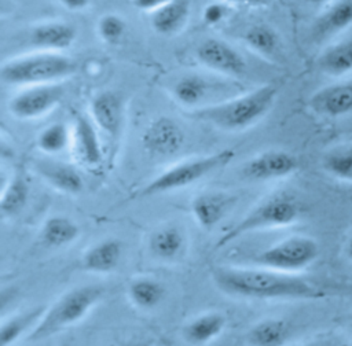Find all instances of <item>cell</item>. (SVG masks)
Masks as SVG:
<instances>
[{
  "label": "cell",
  "instance_id": "1",
  "mask_svg": "<svg viewBox=\"0 0 352 346\" xmlns=\"http://www.w3.org/2000/svg\"><path fill=\"white\" fill-rule=\"evenodd\" d=\"M214 286L224 294L246 299H301L316 301L327 292L301 277L268 268L220 265L210 270Z\"/></svg>",
  "mask_w": 352,
  "mask_h": 346
},
{
  "label": "cell",
  "instance_id": "2",
  "mask_svg": "<svg viewBox=\"0 0 352 346\" xmlns=\"http://www.w3.org/2000/svg\"><path fill=\"white\" fill-rule=\"evenodd\" d=\"M276 95V86L265 84L230 100L206 106L195 111V117L221 130H245L270 113Z\"/></svg>",
  "mask_w": 352,
  "mask_h": 346
},
{
  "label": "cell",
  "instance_id": "3",
  "mask_svg": "<svg viewBox=\"0 0 352 346\" xmlns=\"http://www.w3.org/2000/svg\"><path fill=\"white\" fill-rule=\"evenodd\" d=\"M103 295V287L94 284L77 286L65 291L45 308L44 314L26 336V341L41 342L80 323L102 301Z\"/></svg>",
  "mask_w": 352,
  "mask_h": 346
},
{
  "label": "cell",
  "instance_id": "4",
  "mask_svg": "<svg viewBox=\"0 0 352 346\" xmlns=\"http://www.w3.org/2000/svg\"><path fill=\"white\" fill-rule=\"evenodd\" d=\"M300 216L301 206L294 196L285 192L270 195L254 205L238 222L224 232L214 247L221 249L253 232L290 227L298 221Z\"/></svg>",
  "mask_w": 352,
  "mask_h": 346
},
{
  "label": "cell",
  "instance_id": "5",
  "mask_svg": "<svg viewBox=\"0 0 352 346\" xmlns=\"http://www.w3.org/2000/svg\"><path fill=\"white\" fill-rule=\"evenodd\" d=\"M76 71L72 58L59 52L36 51L6 60L0 69L1 81L15 86L54 84Z\"/></svg>",
  "mask_w": 352,
  "mask_h": 346
},
{
  "label": "cell",
  "instance_id": "6",
  "mask_svg": "<svg viewBox=\"0 0 352 346\" xmlns=\"http://www.w3.org/2000/svg\"><path fill=\"white\" fill-rule=\"evenodd\" d=\"M235 157L232 148H223L212 154L190 158L175 163L151 178L135 192V198H148L160 194L177 191L192 185L210 173L227 166Z\"/></svg>",
  "mask_w": 352,
  "mask_h": 346
},
{
  "label": "cell",
  "instance_id": "7",
  "mask_svg": "<svg viewBox=\"0 0 352 346\" xmlns=\"http://www.w3.org/2000/svg\"><path fill=\"white\" fill-rule=\"evenodd\" d=\"M319 253L320 247L314 238L292 235L258 253L254 261L263 268L298 275L316 261Z\"/></svg>",
  "mask_w": 352,
  "mask_h": 346
},
{
  "label": "cell",
  "instance_id": "8",
  "mask_svg": "<svg viewBox=\"0 0 352 346\" xmlns=\"http://www.w3.org/2000/svg\"><path fill=\"white\" fill-rule=\"evenodd\" d=\"M63 96L65 88L58 82L23 86L10 100L8 108L18 119H36L54 110Z\"/></svg>",
  "mask_w": 352,
  "mask_h": 346
},
{
  "label": "cell",
  "instance_id": "9",
  "mask_svg": "<svg viewBox=\"0 0 352 346\" xmlns=\"http://www.w3.org/2000/svg\"><path fill=\"white\" fill-rule=\"evenodd\" d=\"M298 169V159L286 150H265L249 161L243 166V176L252 181L279 180L293 174Z\"/></svg>",
  "mask_w": 352,
  "mask_h": 346
},
{
  "label": "cell",
  "instance_id": "10",
  "mask_svg": "<svg viewBox=\"0 0 352 346\" xmlns=\"http://www.w3.org/2000/svg\"><path fill=\"white\" fill-rule=\"evenodd\" d=\"M89 117L110 141H118L125 122V104L120 93L114 91L98 92L89 104Z\"/></svg>",
  "mask_w": 352,
  "mask_h": 346
},
{
  "label": "cell",
  "instance_id": "11",
  "mask_svg": "<svg viewBox=\"0 0 352 346\" xmlns=\"http://www.w3.org/2000/svg\"><path fill=\"white\" fill-rule=\"evenodd\" d=\"M146 152L157 158L173 157L186 141L182 126L170 117H158L153 119L142 136Z\"/></svg>",
  "mask_w": 352,
  "mask_h": 346
},
{
  "label": "cell",
  "instance_id": "12",
  "mask_svg": "<svg viewBox=\"0 0 352 346\" xmlns=\"http://www.w3.org/2000/svg\"><path fill=\"white\" fill-rule=\"evenodd\" d=\"M195 55L202 66L219 74L238 77L246 71V62L243 56L224 40H204L197 47Z\"/></svg>",
  "mask_w": 352,
  "mask_h": 346
},
{
  "label": "cell",
  "instance_id": "13",
  "mask_svg": "<svg viewBox=\"0 0 352 346\" xmlns=\"http://www.w3.org/2000/svg\"><path fill=\"white\" fill-rule=\"evenodd\" d=\"M309 107L322 117L338 118L352 114V80L330 84L314 92Z\"/></svg>",
  "mask_w": 352,
  "mask_h": 346
},
{
  "label": "cell",
  "instance_id": "14",
  "mask_svg": "<svg viewBox=\"0 0 352 346\" xmlns=\"http://www.w3.org/2000/svg\"><path fill=\"white\" fill-rule=\"evenodd\" d=\"M77 37L76 27L65 21H47L37 23L29 33V41L37 51L59 52L69 49Z\"/></svg>",
  "mask_w": 352,
  "mask_h": 346
},
{
  "label": "cell",
  "instance_id": "15",
  "mask_svg": "<svg viewBox=\"0 0 352 346\" xmlns=\"http://www.w3.org/2000/svg\"><path fill=\"white\" fill-rule=\"evenodd\" d=\"M72 143L81 162L95 168L103 161V147L99 129L91 117L78 114L72 129Z\"/></svg>",
  "mask_w": 352,
  "mask_h": 346
},
{
  "label": "cell",
  "instance_id": "16",
  "mask_svg": "<svg viewBox=\"0 0 352 346\" xmlns=\"http://www.w3.org/2000/svg\"><path fill=\"white\" fill-rule=\"evenodd\" d=\"M352 26V0H338L323 10L311 26L315 43H323Z\"/></svg>",
  "mask_w": 352,
  "mask_h": 346
},
{
  "label": "cell",
  "instance_id": "17",
  "mask_svg": "<svg viewBox=\"0 0 352 346\" xmlns=\"http://www.w3.org/2000/svg\"><path fill=\"white\" fill-rule=\"evenodd\" d=\"M235 198L224 192H202L191 200L194 221L205 231L213 229L232 207Z\"/></svg>",
  "mask_w": 352,
  "mask_h": 346
},
{
  "label": "cell",
  "instance_id": "18",
  "mask_svg": "<svg viewBox=\"0 0 352 346\" xmlns=\"http://www.w3.org/2000/svg\"><path fill=\"white\" fill-rule=\"evenodd\" d=\"M122 243L114 238H106L87 247L81 255V268L89 273H110L121 262Z\"/></svg>",
  "mask_w": 352,
  "mask_h": 346
},
{
  "label": "cell",
  "instance_id": "19",
  "mask_svg": "<svg viewBox=\"0 0 352 346\" xmlns=\"http://www.w3.org/2000/svg\"><path fill=\"white\" fill-rule=\"evenodd\" d=\"M34 169L48 185L62 194L76 195L82 191V177L80 172L69 163L43 159L37 161Z\"/></svg>",
  "mask_w": 352,
  "mask_h": 346
},
{
  "label": "cell",
  "instance_id": "20",
  "mask_svg": "<svg viewBox=\"0 0 352 346\" xmlns=\"http://www.w3.org/2000/svg\"><path fill=\"white\" fill-rule=\"evenodd\" d=\"M227 327V317L220 312H205L188 320L182 328V338L191 346H205L216 341Z\"/></svg>",
  "mask_w": 352,
  "mask_h": 346
},
{
  "label": "cell",
  "instance_id": "21",
  "mask_svg": "<svg viewBox=\"0 0 352 346\" xmlns=\"http://www.w3.org/2000/svg\"><path fill=\"white\" fill-rule=\"evenodd\" d=\"M292 338V325L280 317H267L254 323L248 334L249 346H286Z\"/></svg>",
  "mask_w": 352,
  "mask_h": 346
},
{
  "label": "cell",
  "instance_id": "22",
  "mask_svg": "<svg viewBox=\"0 0 352 346\" xmlns=\"http://www.w3.org/2000/svg\"><path fill=\"white\" fill-rule=\"evenodd\" d=\"M147 246L153 257L161 261H173L184 251L186 236L176 225H162L151 232Z\"/></svg>",
  "mask_w": 352,
  "mask_h": 346
},
{
  "label": "cell",
  "instance_id": "23",
  "mask_svg": "<svg viewBox=\"0 0 352 346\" xmlns=\"http://www.w3.org/2000/svg\"><path fill=\"white\" fill-rule=\"evenodd\" d=\"M190 12V0H169L151 14V26L158 34L172 36L184 27Z\"/></svg>",
  "mask_w": 352,
  "mask_h": 346
},
{
  "label": "cell",
  "instance_id": "24",
  "mask_svg": "<svg viewBox=\"0 0 352 346\" xmlns=\"http://www.w3.org/2000/svg\"><path fill=\"white\" fill-rule=\"evenodd\" d=\"M80 236V227L67 216L48 217L40 228V240L45 247L60 249L72 244Z\"/></svg>",
  "mask_w": 352,
  "mask_h": 346
},
{
  "label": "cell",
  "instance_id": "25",
  "mask_svg": "<svg viewBox=\"0 0 352 346\" xmlns=\"http://www.w3.org/2000/svg\"><path fill=\"white\" fill-rule=\"evenodd\" d=\"M166 290L164 284L150 276H139L132 279L126 286V297L129 302L140 310L155 309L165 298Z\"/></svg>",
  "mask_w": 352,
  "mask_h": 346
},
{
  "label": "cell",
  "instance_id": "26",
  "mask_svg": "<svg viewBox=\"0 0 352 346\" xmlns=\"http://www.w3.org/2000/svg\"><path fill=\"white\" fill-rule=\"evenodd\" d=\"M45 308L44 305H38L3 320L0 327V346H11L23 335L28 336L40 321Z\"/></svg>",
  "mask_w": 352,
  "mask_h": 346
},
{
  "label": "cell",
  "instance_id": "27",
  "mask_svg": "<svg viewBox=\"0 0 352 346\" xmlns=\"http://www.w3.org/2000/svg\"><path fill=\"white\" fill-rule=\"evenodd\" d=\"M319 70L330 77H341L352 71V38L329 45L318 59Z\"/></svg>",
  "mask_w": 352,
  "mask_h": 346
},
{
  "label": "cell",
  "instance_id": "28",
  "mask_svg": "<svg viewBox=\"0 0 352 346\" xmlns=\"http://www.w3.org/2000/svg\"><path fill=\"white\" fill-rule=\"evenodd\" d=\"M30 194L29 183L22 173H14L7 181L3 180L0 211L3 217L16 216L28 203Z\"/></svg>",
  "mask_w": 352,
  "mask_h": 346
},
{
  "label": "cell",
  "instance_id": "29",
  "mask_svg": "<svg viewBox=\"0 0 352 346\" xmlns=\"http://www.w3.org/2000/svg\"><path fill=\"white\" fill-rule=\"evenodd\" d=\"M242 37L248 48L263 58H274L280 51V38L275 29L270 25H252L245 30Z\"/></svg>",
  "mask_w": 352,
  "mask_h": 346
},
{
  "label": "cell",
  "instance_id": "30",
  "mask_svg": "<svg viewBox=\"0 0 352 346\" xmlns=\"http://www.w3.org/2000/svg\"><path fill=\"white\" fill-rule=\"evenodd\" d=\"M322 169L331 177L352 183V143H344L327 150L320 159Z\"/></svg>",
  "mask_w": 352,
  "mask_h": 346
},
{
  "label": "cell",
  "instance_id": "31",
  "mask_svg": "<svg viewBox=\"0 0 352 346\" xmlns=\"http://www.w3.org/2000/svg\"><path fill=\"white\" fill-rule=\"evenodd\" d=\"M72 143V130L63 122H54L45 126L36 139V146L40 151L48 155H55L65 151Z\"/></svg>",
  "mask_w": 352,
  "mask_h": 346
},
{
  "label": "cell",
  "instance_id": "32",
  "mask_svg": "<svg viewBox=\"0 0 352 346\" xmlns=\"http://www.w3.org/2000/svg\"><path fill=\"white\" fill-rule=\"evenodd\" d=\"M208 93V82L195 74L179 78L173 86V97L184 107H195Z\"/></svg>",
  "mask_w": 352,
  "mask_h": 346
},
{
  "label": "cell",
  "instance_id": "33",
  "mask_svg": "<svg viewBox=\"0 0 352 346\" xmlns=\"http://www.w3.org/2000/svg\"><path fill=\"white\" fill-rule=\"evenodd\" d=\"M96 30L102 41L106 44H117L125 34L126 23L124 18L117 14H104L99 18Z\"/></svg>",
  "mask_w": 352,
  "mask_h": 346
},
{
  "label": "cell",
  "instance_id": "34",
  "mask_svg": "<svg viewBox=\"0 0 352 346\" xmlns=\"http://www.w3.org/2000/svg\"><path fill=\"white\" fill-rule=\"evenodd\" d=\"M227 4L221 1H213L210 4H206L202 11V19L206 25L214 26L220 23L227 16Z\"/></svg>",
  "mask_w": 352,
  "mask_h": 346
},
{
  "label": "cell",
  "instance_id": "35",
  "mask_svg": "<svg viewBox=\"0 0 352 346\" xmlns=\"http://www.w3.org/2000/svg\"><path fill=\"white\" fill-rule=\"evenodd\" d=\"M169 0H132V4L140 11H146V12L153 14L154 11L161 8Z\"/></svg>",
  "mask_w": 352,
  "mask_h": 346
},
{
  "label": "cell",
  "instance_id": "36",
  "mask_svg": "<svg viewBox=\"0 0 352 346\" xmlns=\"http://www.w3.org/2000/svg\"><path fill=\"white\" fill-rule=\"evenodd\" d=\"M63 7H66L70 11H81L89 7L92 0H59Z\"/></svg>",
  "mask_w": 352,
  "mask_h": 346
},
{
  "label": "cell",
  "instance_id": "37",
  "mask_svg": "<svg viewBox=\"0 0 352 346\" xmlns=\"http://www.w3.org/2000/svg\"><path fill=\"white\" fill-rule=\"evenodd\" d=\"M226 4H236V3H243V4H264L268 0H217Z\"/></svg>",
  "mask_w": 352,
  "mask_h": 346
},
{
  "label": "cell",
  "instance_id": "38",
  "mask_svg": "<svg viewBox=\"0 0 352 346\" xmlns=\"http://www.w3.org/2000/svg\"><path fill=\"white\" fill-rule=\"evenodd\" d=\"M345 255L352 262V236H349V239L345 243Z\"/></svg>",
  "mask_w": 352,
  "mask_h": 346
},
{
  "label": "cell",
  "instance_id": "39",
  "mask_svg": "<svg viewBox=\"0 0 352 346\" xmlns=\"http://www.w3.org/2000/svg\"><path fill=\"white\" fill-rule=\"evenodd\" d=\"M305 1L312 4V5H320V4H324V3H327L330 0H305Z\"/></svg>",
  "mask_w": 352,
  "mask_h": 346
},
{
  "label": "cell",
  "instance_id": "40",
  "mask_svg": "<svg viewBox=\"0 0 352 346\" xmlns=\"http://www.w3.org/2000/svg\"><path fill=\"white\" fill-rule=\"evenodd\" d=\"M131 346H150V345L144 343V342H132Z\"/></svg>",
  "mask_w": 352,
  "mask_h": 346
},
{
  "label": "cell",
  "instance_id": "41",
  "mask_svg": "<svg viewBox=\"0 0 352 346\" xmlns=\"http://www.w3.org/2000/svg\"><path fill=\"white\" fill-rule=\"evenodd\" d=\"M59 346H74L72 342H67V341H63Z\"/></svg>",
  "mask_w": 352,
  "mask_h": 346
},
{
  "label": "cell",
  "instance_id": "42",
  "mask_svg": "<svg viewBox=\"0 0 352 346\" xmlns=\"http://www.w3.org/2000/svg\"><path fill=\"white\" fill-rule=\"evenodd\" d=\"M111 346H131V343H114Z\"/></svg>",
  "mask_w": 352,
  "mask_h": 346
}]
</instances>
